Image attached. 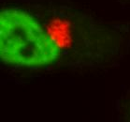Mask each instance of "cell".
<instances>
[{
	"label": "cell",
	"instance_id": "1",
	"mask_svg": "<svg viewBox=\"0 0 130 122\" xmlns=\"http://www.w3.org/2000/svg\"><path fill=\"white\" fill-rule=\"evenodd\" d=\"M61 49L40 22L28 11L6 8L0 12V58L9 66L44 68L59 59Z\"/></svg>",
	"mask_w": 130,
	"mask_h": 122
}]
</instances>
